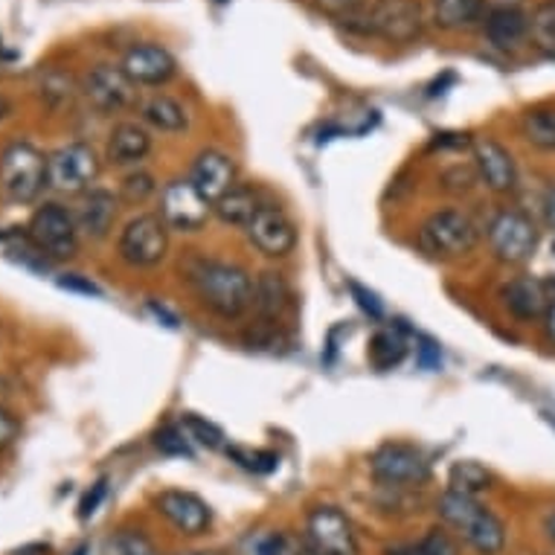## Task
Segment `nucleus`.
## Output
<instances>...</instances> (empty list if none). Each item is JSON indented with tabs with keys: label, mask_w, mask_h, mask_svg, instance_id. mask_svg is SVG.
Returning a JSON list of instances; mask_svg holds the SVG:
<instances>
[{
	"label": "nucleus",
	"mask_w": 555,
	"mask_h": 555,
	"mask_svg": "<svg viewBox=\"0 0 555 555\" xmlns=\"http://www.w3.org/2000/svg\"><path fill=\"white\" fill-rule=\"evenodd\" d=\"M492 482V472L482 468L480 463H472V460L454 463L451 465V474H448V489H451V492L468 494V498H477L480 492H489Z\"/></svg>",
	"instance_id": "cd10ccee"
},
{
	"label": "nucleus",
	"mask_w": 555,
	"mask_h": 555,
	"mask_svg": "<svg viewBox=\"0 0 555 555\" xmlns=\"http://www.w3.org/2000/svg\"><path fill=\"white\" fill-rule=\"evenodd\" d=\"M3 50H7V44H3V36H0V59H3Z\"/></svg>",
	"instance_id": "3c124183"
},
{
	"label": "nucleus",
	"mask_w": 555,
	"mask_h": 555,
	"mask_svg": "<svg viewBox=\"0 0 555 555\" xmlns=\"http://www.w3.org/2000/svg\"><path fill=\"white\" fill-rule=\"evenodd\" d=\"M425 29V10L420 0H373L366 10L364 36H375L390 44H410Z\"/></svg>",
	"instance_id": "0eeeda50"
},
{
	"label": "nucleus",
	"mask_w": 555,
	"mask_h": 555,
	"mask_svg": "<svg viewBox=\"0 0 555 555\" xmlns=\"http://www.w3.org/2000/svg\"><path fill=\"white\" fill-rule=\"evenodd\" d=\"M105 492H108V486H105V480H100L91 492L85 494L82 503H79V518H91L93 512H96V506L102 503V498H105Z\"/></svg>",
	"instance_id": "ea45409f"
},
{
	"label": "nucleus",
	"mask_w": 555,
	"mask_h": 555,
	"mask_svg": "<svg viewBox=\"0 0 555 555\" xmlns=\"http://www.w3.org/2000/svg\"><path fill=\"white\" fill-rule=\"evenodd\" d=\"M157 192V181L143 169H134L131 175L122 178V186H119V201L126 204H146L152 195Z\"/></svg>",
	"instance_id": "72a5a7b5"
},
{
	"label": "nucleus",
	"mask_w": 555,
	"mask_h": 555,
	"mask_svg": "<svg viewBox=\"0 0 555 555\" xmlns=\"http://www.w3.org/2000/svg\"><path fill=\"white\" fill-rule=\"evenodd\" d=\"M233 456H236L238 463L245 465V468H250V472H256V474H268V472H273L276 465H280V456L271 454V451H254V454L233 451Z\"/></svg>",
	"instance_id": "58836bf2"
},
{
	"label": "nucleus",
	"mask_w": 555,
	"mask_h": 555,
	"mask_svg": "<svg viewBox=\"0 0 555 555\" xmlns=\"http://www.w3.org/2000/svg\"><path fill=\"white\" fill-rule=\"evenodd\" d=\"M181 273L195 297L219 318H242L254 302V280L238 264L210 256H190L181 264Z\"/></svg>",
	"instance_id": "f257e3e1"
},
{
	"label": "nucleus",
	"mask_w": 555,
	"mask_h": 555,
	"mask_svg": "<svg viewBox=\"0 0 555 555\" xmlns=\"http://www.w3.org/2000/svg\"><path fill=\"white\" fill-rule=\"evenodd\" d=\"M157 512H160L181 535H204L212 520L210 506L201 501L198 494L181 492V489H169V492L157 494Z\"/></svg>",
	"instance_id": "a211bd4d"
},
{
	"label": "nucleus",
	"mask_w": 555,
	"mask_h": 555,
	"mask_svg": "<svg viewBox=\"0 0 555 555\" xmlns=\"http://www.w3.org/2000/svg\"><path fill=\"white\" fill-rule=\"evenodd\" d=\"M100 178V157L88 143H67L47 155V186L62 195H82Z\"/></svg>",
	"instance_id": "423d86ee"
},
{
	"label": "nucleus",
	"mask_w": 555,
	"mask_h": 555,
	"mask_svg": "<svg viewBox=\"0 0 555 555\" xmlns=\"http://www.w3.org/2000/svg\"><path fill=\"white\" fill-rule=\"evenodd\" d=\"M140 119H143V126L155 128L160 134H178L190 126L186 108L169 93H152L140 102Z\"/></svg>",
	"instance_id": "b1692460"
},
{
	"label": "nucleus",
	"mask_w": 555,
	"mask_h": 555,
	"mask_svg": "<svg viewBox=\"0 0 555 555\" xmlns=\"http://www.w3.org/2000/svg\"><path fill=\"white\" fill-rule=\"evenodd\" d=\"M62 288H70V292H82V294H100V288L93 283H85V280H76V276H67V280H59Z\"/></svg>",
	"instance_id": "37998d69"
},
{
	"label": "nucleus",
	"mask_w": 555,
	"mask_h": 555,
	"mask_svg": "<svg viewBox=\"0 0 555 555\" xmlns=\"http://www.w3.org/2000/svg\"><path fill=\"white\" fill-rule=\"evenodd\" d=\"M169 250V228L155 212H143L128 221L117 238V254L128 268H155Z\"/></svg>",
	"instance_id": "6e6552de"
},
{
	"label": "nucleus",
	"mask_w": 555,
	"mask_h": 555,
	"mask_svg": "<svg viewBox=\"0 0 555 555\" xmlns=\"http://www.w3.org/2000/svg\"><path fill=\"white\" fill-rule=\"evenodd\" d=\"M439 518L446 520L477 555H501L506 550V527L489 506L460 492H442L437 501Z\"/></svg>",
	"instance_id": "f03ea898"
},
{
	"label": "nucleus",
	"mask_w": 555,
	"mask_h": 555,
	"mask_svg": "<svg viewBox=\"0 0 555 555\" xmlns=\"http://www.w3.org/2000/svg\"><path fill=\"white\" fill-rule=\"evenodd\" d=\"M190 183L210 204H216L221 195H228L236 186V164H233V157L219 152V149H204L192 160Z\"/></svg>",
	"instance_id": "f3484780"
},
{
	"label": "nucleus",
	"mask_w": 555,
	"mask_h": 555,
	"mask_svg": "<svg viewBox=\"0 0 555 555\" xmlns=\"http://www.w3.org/2000/svg\"><path fill=\"white\" fill-rule=\"evenodd\" d=\"M544 328H546V337L555 344V300L550 302V309H546L544 314Z\"/></svg>",
	"instance_id": "a18cd8bd"
},
{
	"label": "nucleus",
	"mask_w": 555,
	"mask_h": 555,
	"mask_svg": "<svg viewBox=\"0 0 555 555\" xmlns=\"http://www.w3.org/2000/svg\"><path fill=\"white\" fill-rule=\"evenodd\" d=\"M245 233L250 238V245L259 254L271 256V259H283L297 247V228L288 219V212L283 207H276V204H262L245 228Z\"/></svg>",
	"instance_id": "4468645a"
},
{
	"label": "nucleus",
	"mask_w": 555,
	"mask_h": 555,
	"mask_svg": "<svg viewBox=\"0 0 555 555\" xmlns=\"http://www.w3.org/2000/svg\"><path fill=\"white\" fill-rule=\"evenodd\" d=\"M474 152V169L486 186L498 195H509L518 190V166L509 149H503L492 137H477L472 143Z\"/></svg>",
	"instance_id": "dca6fc26"
},
{
	"label": "nucleus",
	"mask_w": 555,
	"mask_h": 555,
	"mask_svg": "<svg viewBox=\"0 0 555 555\" xmlns=\"http://www.w3.org/2000/svg\"><path fill=\"white\" fill-rule=\"evenodd\" d=\"M119 67L126 70L131 82L143 85V88H160V85L172 82L175 74H178L175 55L164 44H155V41L128 47Z\"/></svg>",
	"instance_id": "2eb2a0df"
},
{
	"label": "nucleus",
	"mask_w": 555,
	"mask_h": 555,
	"mask_svg": "<svg viewBox=\"0 0 555 555\" xmlns=\"http://www.w3.org/2000/svg\"><path fill=\"white\" fill-rule=\"evenodd\" d=\"M79 224L62 204H41L27 224L29 245L47 259H74L79 254Z\"/></svg>",
	"instance_id": "39448f33"
},
{
	"label": "nucleus",
	"mask_w": 555,
	"mask_h": 555,
	"mask_svg": "<svg viewBox=\"0 0 555 555\" xmlns=\"http://www.w3.org/2000/svg\"><path fill=\"white\" fill-rule=\"evenodd\" d=\"M47 186V157L33 143H10L0 152V195L12 204H33Z\"/></svg>",
	"instance_id": "20e7f679"
},
{
	"label": "nucleus",
	"mask_w": 555,
	"mask_h": 555,
	"mask_svg": "<svg viewBox=\"0 0 555 555\" xmlns=\"http://www.w3.org/2000/svg\"><path fill=\"white\" fill-rule=\"evenodd\" d=\"M482 33L498 50H518L529 38V15L518 3H501L482 15Z\"/></svg>",
	"instance_id": "412c9836"
},
{
	"label": "nucleus",
	"mask_w": 555,
	"mask_h": 555,
	"mask_svg": "<svg viewBox=\"0 0 555 555\" xmlns=\"http://www.w3.org/2000/svg\"><path fill=\"white\" fill-rule=\"evenodd\" d=\"M18 437V422L12 416L10 410L0 408V451L7 446H12V439Z\"/></svg>",
	"instance_id": "a19ab883"
},
{
	"label": "nucleus",
	"mask_w": 555,
	"mask_h": 555,
	"mask_svg": "<svg viewBox=\"0 0 555 555\" xmlns=\"http://www.w3.org/2000/svg\"><path fill=\"white\" fill-rule=\"evenodd\" d=\"M256 555H306V541L294 535H285V532H280V535H268L259 544V550H256Z\"/></svg>",
	"instance_id": "4c0bfd02"
},
{
	"label": "nucleus",
	"mask_w": 555,
	"mask_h": 555,
	"mask_svg": "<svg viewBox=\"0 0 555 555\" xmlns=\"http://www.w3.org/2000/svg\"><path fill=\"white\" fill-rule=\"evenodd\" d=\"M105 555H160V550L140 529H119L105 541Z\"/></svg>",
	"instance_id": "473e14b6"
},
{
	"label": "nucleus",
	"mask_w": 555,
	"mask_h": 555,
	"mask_svg": "<svg viewBox=\"0 0 555 555\" xmlns=\"http://www.w3.org/2000/svg\"><path fill=\"white\" fill-rule=\"evenodd\" d=\"M314 7H318L323 15H328V18H335L340 21V24H346L349 29H356V33H361L366 10H370L366 0H314Z\"/></svg>",
	"instance_id": "2f4dec72"
},
{
	"label": "nucleus",
	"mask_w": 555,
	"mask_h": 555,
	"mask_svg": "<svg viewBox=\"0 0 555 555\" xmlns=\"http://www.w3.org/2000/svg\"><path fill=\"white\" fill-rule=\"evenodd\" d=\"M520 134L538 152H555V105H535L520 117Z\"/></svg>",
	"instance_id": "a878e982"
},
{
	"label": "nucleus",
	"mask_w": 555,
	"mask_h": 555,
	"mask_svg": "<svg viewBox=\"0 0 555 555\" xmlns=\"http://www.w3.org/2000/svg\"><path fill=\"white\" fill-rule=\"evenodd\" d=\"M181 425H183V430H186V437H190L192 442H198V446H204V448L224 446V434H221V428H216L212 422L201 420V416H195V413L183 416Z\"/></svg>",
	"instance_id": "f704fd0d"
},
{
	"label": "nucleus",
	"mask_w": 555,
	"mask_h": 555,
	"mask_svg": "<svg viewBox=\"0 0 555 555\" xmlns=\"http://www.w3.org/2000/svg\"><path fill=\"white\" fill-rule=\"evenodd\" d=\"M306 555H361L352 520L335 506H318L306 520Z\"/></svg>",
	"instance_id": "9d476101"
},
{
	"label": "nucleus",
	"mask_w": 555,
	"mask_h": 555,
	"mask_svg": "<svg viewBox=\"0 0 555 555\" xmlns=\"http://www.w3.org/2000/svg\"><path fill=\"white\" fill-rule=\"evenodd\" d=\"M212 212V204L201 195L195 186L186 181L166 183L160 192V219L169 230H181V233H195L207 224Z\"/></svg>",
	"instance_id": "ddd939ff"
},
{
	"label": "nucleus",
	"mask_w": 555,
	"mask_h": 555,
	"mask_svg": "<svg viewBox=\"0 0 555 555\" xmlns=\"http://www.w3.org/2000/svg\"><path fill=\"white\" fill-rule=\"evenodd\" d=\"M486 15V0H434V24L442 29H468Z\"/></svg>",
	"instance_id": "bb28decb"
},
{
	"label": "nucleus",
	"mask_w": 555,
	"mask_h": 555,
	"mask_svg": "<svg viewBox=\"0 0 555 555\" xmlns=\"http://www.w3.org/2000/svg\"><path fill=\"white\" fill-rule=\"evenodd\" d=\"M408 356V340L396 328H378L370 340V361L378 370H392Z\"/></svg>",
	"instance_id": "c85d7f7f"
},
{
	"label": "nucleus",
	"mask_w": 555,
	"mask_h": 555,
	"mask_svg": "<svg viewBox=\"0 0 555 555\" xmlns=\"http://www.w3.org/2000/svg\"><path fill=\"white\" fill-rule=\"evenodd\" d=\"M82 96L100 114H119L137 102V85L119 64H96L82 79Z\"/></svg>",
	"instance_id": "f8f14e48"
},
{
	"label": "nucleus",
	"mask_w": 555,
	"mask_h": 555,
	"mask_svg": "<svg viewBox=\"0 0 555 555\" xmlns=\"http://www.w3.org/2000/svg\"><path fill=\"white\" fill-rule=\"evenodd\" d=\"M152 155V134L143 122H119L108 134L105 157L111 166H137Z\"/></svg>",
	"instance_id": "4be33fe9"
},
{
	"label": "nucleus",
	"mask_w": 555,
	"mask_h": 555,
	"mask_svg": "<svg viewBox=\"0 0 555 555\" xmlns=\"http://www.w3.org/2000/svg\"><path fill=\"white\" fill-rule=\"evenodd\" d=\"M259 207H262V204H259V198H256V192L250 190V186L236 183L228 195H221V198L212 204V212H216V219H219L221 224L245 230Z\"/></svg>",
	"instance_id": "393cba45"
},
{
	"label": "nucleus",
	"mask_w": 555,
	"mask_h": 555,
	"mask_svg": "<svg viewBox=\"0 0 555 555\" xmlns=\"http://www.w3.org/2000/svg\"><path fill=\"white\" fill-rule=\"evenodd\" d=\"M489 247L498 262L503 264H524L532 259L538 247V228L529 216L520 210H498L486 228Z\"/></svg>",
	"instance_id": "1a4fd4ad"
},
{
	"label": "nucleus",
	"mask_w": 555,
	"mask_h": 555,
	"mask_svg": "<svg viewBox=\"0 0 555 555\" xmlns=\"http://www.w3.org/2000/svg\"><path fill=\"white\" fill-rule=\"evenodd\" d=\"M38 96L50 108H62V105L74 102L76 85L70 79V74H64V70H47V74H41V82H38Z\"/></svg>",
	"instance_id": "7c9ffc66"
},
{
	"label": "nucleus",
	"mask_w": 555,
	"mask_h": 555,
	"mask_svg": "<svg viewBox=\"0 0 555 555\" xmlns=\"http://www.w3.org/2000/svg\"><path fill=\"white\" fill-rule=\"evenodd\" d=\"M420 250L437 262H451L460 256H468L480 242V230L474 219L463 210H437L422 221Z\"/></svg>",
	"instance_id": "7ed1b4c3"
},
{
	"label": "nucleus",
	"mask_w": 555,
	"mask_h": 555,
	"mask_svg": "<svg viewBox=\"0 0 555 555\" xmlns=\"http://www.w3.org/2000/svg\"><path fill=\"white\" fill-rule=\"evenodd\" d=\"M544 527H546V535H550V538H553V541H555V509L550 512V515H546Z\"/></svg>",
	"instance_id": "de8ad7c7"
},
{
	"label": "nucleus",
	"mask_w": 555,
	"mask_h": 555,
	"mask_svg": "<svg viewBox=\"0 0 555 555\" xmlns=\"http://www.w3.org/2000/svg\"><path fill=\"white\" fill-rule=\"evenodd\" d=\"M178 555H216V553H201V550H192V553H178Z\"/></svg>",
	"instance_id": "8fccbe9b"
},
{
	"label": "nucleus",
	"mask_w": 555,
	"mask_h": 555,
	"mask_svg": "<svg viewBox=\"0 0 555 555\" xmlns=\"http://www.w3.org/2000/svg\"><path fill=\"white\" fill-rule=\"evenodd\" d=\"M349 288H352V294H356V297H358V306H361V309H364V311H370V314H373L375 320L382 318V314H384L382 302L375 300L373 294H370V292H364V288H361V285H356V283L349 285Z\"/></svg>",
	"instance_id": "79ce46f5"
},
{
	"label": "nucleus",
	"mask_w": 555,
	"mask_h": 555,
	"mask_svg": "<svg viewBox=\"0 0 555 555\" xmlns=\"http://www.w3.org/2000/svg\"><path fill=\"white\" fill-rule=\"evenodd\" d=\"M413 550H416V555H460V546L446 529H430Z\"/></svg>",
	"instance_id": "e433bc0d"
},
{
	"label": "nucleus",
	"mask_w": 555,
	"mask_h": 555,
	"mask_svg": "<svg viewBox=\"0 0 555 555\" xmlns=\"http://www.w3.org/2000/svg\"><path fill=\"white\" fill-rule=\"evenodd\" d=\"M529 41L541 53L555 59V0H546L529 15Z\"/></svg>",
	"instance_id": "c756f323"
},
{
	"label": "nucleus",
	"mask_w": 555,
	"mask_h": 555,
	"mask_svg": "<svg viewBox=\"0 0 555 555\" xmlns=\"http://www.w3.org/2000/svg\"><path fill=\"white\" fill-rule=\"evenodd\" d=\"M119 212V198L111 190H93L82 192V198L76 204L74 219L79 224V233L93 242H102L114 230V221H117Z\"/></svg>",
	"instance_id": "6ab92c4d"
},
{
	"label": "nucleus",
	"mask_w": 555,
	"mask_h": 555,
	"mask_svg": "<svg viewBox=\"0 0 555 555\" xmlns=\"http://www.w3.org/2000/svg\"><path fill=\"white\" fill-rule=\"evenodd\" d=\"M370 472L382 486L410 489V486H422L428 480L430 463L420 448L390 442V446H382L375 451L373 460H370Z\"/></svg>",
	"instance_id": "9b49d317"
},
{
	"label": "nucleus",
	"mask_w": 555,
	"mask_h": 555,
	"mask_svg": "<svg viewBox=\"0 0 555 555\" xmlns=\"http://www.w3.org/2000/svg\"><path fill=\"white\" fill-rule=\"evenodd\" d=\"M190 442L192 439L186 437L183 425H169V428L157 430V437H155V446L160 448V454H169V456H190L192 454Z\"/></svg>",
	"instance_id": "c9c22d12"
},
{
	"label": "nucleus",
	"mask_w": 555,
	"mask_h": 555,
	"mask_svg": "<svg viewBox=\"0 0 555 555\" xmlns=\"http://www.w3.org/2000/svg\"><path fill=\"white\" fill-rule=\"evenodd\" d=\"M12 114V102L0 93V119H7Z\"/></svg>",
	"instance_id": "49530a36"
},
{
	"label": "nucleus",
	"mask_w": 555,
	"mask_h": 555,
	"mask_svg": "<svg viewBox=\"0 0 555 555\" xmlns=\"http://www.w3.org/2000/svg\"><path fill=\"white\" fill-rule=\"evenodd\" d=\"M387 555H416L413 546H396V550H387Z\"/></svg>",
	"instance_id": "09e8293b"
},
{
	"label": "nucleus",
	"mask_w": 555,
	"mask_h": 555,
	"mask_svg": "<svg viewBox=\"0 0 555 555\" xmlns=\"http://www.w3.org/2000/svg\"><path fill=\"white\" fill-rule=\"evenodd\" d=\"M501 300L512 318L532 323V320L544 318L550 302H553V294L538 276H515V280L503 285Z\"/></svg>",
	"instance_id": "aec40b11"
},
{
	"label": "nucleus",
	"mask_w": 555,
	"mask_h": 555,
	"mask_svg": "<svg viewBox=\"0 0 555 555\" xmlns=\"http://www.w3.org/2000/svg\"><path fill=\"white\" fill-rule=\"evenodd\" d=\"M544 216H546V224L555 230V186L546 192V201H544Z\"/></svg>",
	"instance_id": "c03bdc74"
},
{
	"label": "nucleus",
	"mask_w": 555,
	"mask_h": 555,
	"mask_svg": "<svg viewBox=\"0 0 555 555\" xmlns=\"http://www.w3.org/2000/svg\"><path fill=\"white\" fill-rule=\"evenodd\" d=\"M250 306H256V311H259L264 320L276 323V320H283L285 311L294 306L292 285H288V280H285L283 273L262 271L256 276L254 302H250Z\"/></svg>",
	"instance_id": "5701e85b"
}]
</instances>
